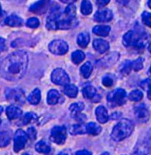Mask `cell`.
Returning <instances> with one entry per match:
<instances>
[{
	"instance_id": "6da1fadb",
	"label": "cell",
	"mask_w": 151,
	"mask_h": 155,
	"mask_svg": "<svg viewBox=\"0 0 151 155\" xmlns=\"http://www.w3.org/2000/svg\"><path fill=\"white\" fill-rule=\"evenodd\" d=\"M29 63L28 53L17 51L8 54L0 65V75L9 81H17L25 75Z\"/></svg>"
},
{
	"instance_id": "7a4b0ae2",
	"label": "cell",
	"mask_w": 151,
	"mask_h": 155,
	"mask_svg": "<svg viewBox=\"0 0 151 155\" xmlns=\"http://www.w3.org/2000/svg\"><path fill=\"white\" fill-rule=\"evenodd\" d=\"M77 25L76 17L67 15L62 12L59 8H54L47 17L46 27L49 30H67L74 27Z\"/></svg>"
},
{
	"instance_id": "3957f363",
	"label": "cell",
	"mask_w": 151,
	"mask_h": 155,
	"mask_svg": "<svg viewBox=\"0 0 151 155\" xmlns=\"http://www.w3.org/2000/svg\"><path fill=\"white\" fill-rule=\"evenodd\" d=\"M134 129L133 123L128 119H123L113 128L111 137L114 141L119 142L129 137Z\"/></svg>"
},
{
	"instance_id": "277c9868",
	"label": "cell",
	"mask_w": 151,
	"mask_h": 155,
	"mask_svg": "<svg viewBox=\"0 0 151 155\" xmlns=\"http://www.w3.org/2000/svg\"><path fill=\"white\" fill-rule=\"evenodd\" d=\"M146 37L134 31H129L124 36L123 44L126 47L133 46L140 49L145 46Z\"/></svg>"
},
{
	"instance_id": "5b68a950",
	"label": "cell",
	"mask_w": 151,
	"mask_h": 155,
	"mask_svg": "<svg viewBox=\"0 0 151 155\" xmlns=\"http://www.w3.org/2000/svg\"><path fill=\"white\" fill-rule=\"evenodd\" d=\"M5 95L7 101L12 104V105H23L25 104L26 100L25 94L20 88H7L5 92Z\"/></svg>"
},
{
	"instance_id": "8992f818",
	"label": "cell",
	"mask_w": 151,
	"mask_h": 155,
	"mask_svg": "<svg viewBox=\"0 0 151 155\" xmlns=\"http://www.w3.org/2000/svg\"><path fill=\"white\" fill-rule=\"evenodd\" d=\"M126 91L119 88L110 92L108 95L107 100L109 106L114 108L124 105L126 103Z\"/></svg>"
},
{
	"instance_id": "52a82bcc",
	"label": "cell",
	"mask_w": 151,
	"mask_h": 155,
	"mask_svg": "<svg viewBox=\"0 0 151 155\" xmlns=\"http://www.w3.org/2000/svg\"><path fill=\"white\" fill-rule=\"evenodd\" d=\"M67 138V130L64 126H57L54 127L51 131V141L58 144L62 145L66 140Z\"/></svg>"
},
{
	"instance_id": "ba28073f",
	"label": "cell",
	"mask_w": 151,
	"mask_h": 155,
	"mask_svg": "<svg viewBox=\"0 0 151 155\" xmlns=\"http://www.w3.org/2000/svg\"><path fill=\"white\" fill-rule=\"evenodd\" d=\"M28 139V136L24 131L21 129L17 130L14 139V151L18 153L23 150L25 147Z\"/></svg>"
},
{
	"instance_id": "9c48e42d",
	"label": "cell",
	"mask_w": 151,
	"mask_h": 155,
	"mask_svg": "<svg viewBox=\"0 0 151 155\" xmlns=\"http://www.w3.org/2000/svg\"><path fill=\"white\" fill-rule=\"evenodd\" d=\"M51 80L56 85L66 86L70 82V78L67 73L61 68L54 69L51 75Z\"/></svg>"
},
{
	"instance_id": "30bf717a",
	"label": "cell",
	"mask_w": 151,
	"mask_h": 155,
	"mask_svg": "<svg viewBox=\"0 0 151 155\" xmlns=\"http://www.w3.org/2000/svg\"><path fill=\"white\" fill-rule=\"evenodd\" d=\"M49 50L54 54L63 55L68 52L69 46L63 40H54L50 43Z\"/></svg>"
},
{
	"instance_id": "8fae6325",
	"label": "cell",
	"mask_w": 151,
	"mask_h": 155,
	"mask_svg": "<svg viewBox=\"0 0 151 155\" xmlns=\"http://www.w3.org/2000/svg\"><path fill=\"white\" fill-rule=\"evenodd\" d=\"M50 1V0H38L30 7L29 11L36 15L43 14L47 11Z\"/></svg>"
},
{
	"instance_id": "7c38bea8",
	"label": "cell",
	"mask_w": 151,
	"mask_h": 155,
	"mask_svg": "<svg viewBox=\"0 0 151 155\" xmlns=\"http://www.w3.org/2000/svg\"><path fill=\"white\" fill-rule=\"evenodd\" d=\"M113 18L112 12L109 9L98 10L94 16V20L97 22H108Z\"/></svg>"
},
{
	"instance_id": "4fadbf2b",
	"label": "cell",
	"mask_w": 151,
	"mask_h": 155,
	"mask_svg": "<svg viewBox=\"0 0 151 155\" xmlns=\"http://www.w3.org/2000/svg\"><path fill=\"white\" fill-rule=\"evenodd\" d=\"M135 114L139 121L146 122L149 118V113L144 104H140L135 108Z\"/></svg>"
},
{
	"instance_id": "5bb4252c",
	"label": "cell",
	"mask_w": 151,
	"mask_h": 155,
	"mask_svg": "<svg viewBox=\"0 0 151 155\" xmlns=\"http://www.w3.org/2000/svg\"><path fill=\"white\" fill-rule=\"evenodd\" d=\"M4 23L7 26L11 27H20L24 25L23 19L15 14H12L7 17Z\"/></svg>"
},
{
	"instance_id": "9a60e30c",
	"label": "cell",
	"mask_w": 151,
	"mask_h": 155,
	"mask_svg": "<svg viewBox=\"0 0 151 155\" xmlns=\"http://www.w3.org/2000/svg\"><path fill=\"white\" fill-rule=\"evenodd\" d=\"M22 114V110L16 105H11L6 108V115L10 120L17 119L21 116Z\"/></svg>"
},
{
	"instance_id": "2e32d148",
	"label": "cell",
	"mask_w": 151,
	"mask_h": 155,
	"mask_svg": "<svg viewBox=\"0 0 151 155\" xmlns=\"http://www.w3.org/2000/svg\"><path fill=\"white\" fill-rule=\"evenodd\" d=\"M93 46L95 49L100 53H103L109 49L108 42L103 39H95L93 41Z\"/></svg>"
},
{
	"instance_id": "e0dca14e",
	"label": "cell",
	"mask_w": 151,
	"mask_h": 155,
	"mask_svg": "<svg viewBox=\"0 0 151 155\" xmlns=\"http://www.w3.org/2000/svg\"><path fill=\"white\" fill-rule=\"evenodd\" d=\"M119 58V54L116 52H113L104 56L101 59V64L104 66H109L115 64Z\"/></svg>"
},
{
	"instance_id": "ac0fdd59",
	"label": "cell",
	"mask_w": 151,
	"mask_h": 155,
	"mask_svg": "<svg viewBox=\"0 0 151 155\" xmlns=\"http://www.w3.org/2000/svg\"><path fill=\"white\" fill-rule=\"evenodd\" d=\"M96 116L98 121L101 123H105L109 120L107 110L103 106H99L96 109Z\"/></svg>"
},
{
	"instance_id": "d6986e66",
	"label": "cell",
	"mask_w": 151,
	"mask_h": 155,
	"mask_svg": "<svg viewBox=\"0 0 151 155\" xmlns=\"http://www.w3.org/2000/svg\"><path fill=\"white\" fill-rule=\"evenodd\" d=\"M60 98L59 92L56 90H51L49 91L47 97V102L49 105H54L59 103Z\"/></svg>"
},
{
	"instance_id": "ffe728a7",
	"label": "cell",
	"mask_w": 151,
	"mask_h": 155,
	"mask_svg": "<svg viewBox=\"0 0 151 155\" xmlns=\"http://www.w3.org/2000/svg\"><path fill=\"white\" fill-rule=\"evenodd\" d=\"M35 149L38 153H43L46 155L49 154L51 151V147L50 144L44 140L39 141L36 144Z\"/></svg>"
},
{
	"instance_id": "44dd1931",
	"label": "cell",
	"mask_w": 151,
	"mask_h": 155,
	"mask_svg": "<svg viewBox=\"0 0 151 155\" xmlns=\"http://www.w3.org/2000/svg\"><path fill=\"white\" fill-rule=\"evenodd\" d=\"M38 120L37 115L33 112H29L26 113L20 121V124L22 126H26L30 123H34Z\"/></svg>"
},
{
	"instance_id": "7402d4cb",
	"label": "cell",
	"mask_w": 151,
	"mask_h": 155,
	"mask_svg": "<svg viewBox=\"0 0 151 155\" xmlns=\"http://www.w3.org/2000/svg\"><path fill=\"white\" fill-rule=\"evenodd\" d=\"M41 98V91L38 88L33 91L27 98L28 102L32 105H37L40 102Z\"/></svg>"
},
{
	"instance_id": "603a6c76",
	"label": "cell",
	"mask_w": 151,
	"mask_h": 155,
	"mask_svg": "<svg viewBox=\"0 0 151 155\" xmlns=\"http://www.w3.org/2000/svg\"><path fill=\"white\" fill-rule=\"evenodd\" d=\"M111 30V27L108 26H95L93 28V32L99 36L106 37L109 35Z\"/></svg>"
},
{
	"instance_id": "cb8c5ba5",
	"label": "cell",
	"mask_w": 151,
	"mask_h": 155,
	"mask_svg": "<svg viewBox=\"0 0 151 155\" xmlns=\"http://www.w3.org/2000/svg\"><path fill=\"white\" fill-rule=\"evenodd\" d=\"M86 132L92 136L99 135L101 131V128L100 126L95 123H89L86 126Z\"/></svg>"
},
{
	"instance_id": "d4e9b609",
	"label": "cell",
	"mask_w": 151,
	"mask_h": 155,
	"mask_svg": "<svg viewBox=\"0 0 151 155\" xmlns=\"http://www.w3.org/2000/svg\"><path fill=\"white\" fill-rule=\"evenodd\" d=\"M77 44L82 48H86L88 45L90 41L89 35L87 33H82L79 34L77 39Z\"/></svg>"
},
{
	"instance_id": "484cf974",
	"label": "cell",
	"mask_w": 151,
	"mask_h": 155,
	"mask_svg": "<svg viewBox=\"0 0 151 155\" xmlns=\"http://www.w3.org/2000/svg\"><path fill=\"white\" fill-rule=\"evenodd\" d=\"M64 93L69 97L74 98L78 94V88L74 85H67L64 88Z\"/></svg>"
},
{
	"instance_id": "4316f807",
	"label": "cell",
	"mask_w": 151,
	"mask_h": 155,
	"mask_svg": "<svg viewBox=\"0 0 151 155\" xmlns=\"http://www.w3.org/2000/svg\"><path fill=\"white\" fill-rule=\"evenodd\" d=\"M83 97L86 99H92L95 97L96 94V90L92 85H88L85 87L82 90Z\"/></svg>"
},
{
	"instance_id": "83f0119b",
	"label": "cell",
	"mask_w": 151,
	"mask_h": 155,
	"mask_svg": "<svg viewBox=\"0 0 151 155\" xmlns=\"http://www.w3.org/2000/svg\"><path fill=\"white\" fill-rule=\"evenodd\" d=\"M11 141L10 134L7 131H0V147L7 146Z\"/></svg>"
},
{
	"instance_id": "f1b7e54d",
	"label": "cell",
	"mask_w": 151,
	"mask_h": 155,
	"mask_svg": "<svg viewBox=\"0 0 151 155\" xmlns=\"http://www.w3.org/2000/svg\"><path fill=\"white\" fill-rule=\"evenodd\" d=\"M93 71V66L90 62H87L80 68V72L85 78H88L90 76Z\"/></svg>"
},
{
	"instance_id": "f546056e",
	"label": "cell",
	"mask_w": 151,
	"mask_h": 155,
	"mask_svg": "<svg viewBox=\"0 0 151 155\" xmlns=\"http://www.w3.org/2000/svg\"><path fill=\"white\" fill-rule=\"evenodd\" d=\"M69 131L72 135L83 134L86 133V126L81 124H76L72 126L69 130Z\"/></svg>"
},
{
	"instance_id": "4dcf8cb0",
	"label": "cell",
	"mask_w": 151,
	"mask_h": 155,
	"mask_svg": "<svg viewBox=\"0 0 151 155\" xmlns=\"http://www.w3.org/2000/svg\"><path fill=\"white\" fill-rule=\"evenodd\" d=\"M85 58V53L80 51H76L72 54V60L74 64L78 65Z\"/></svg>"
},
{
	"instance_id": "1f68e13d",
	"label": "cell",
	"mask_w": 151,
	"mask_h": 155,
	"mask_svg": "<svg viewBox=\"0 0 151 155\" xmlns=\"http://www.w3.org/2000/svg\"><path fill=\"white\" fill-rule=\"evenodd\" d=\"M92 5L88 0H83L81 5V12L84 15H89L92 12Z\"/></svg>"
},
{
	"instance_id": "d6a6232c",
	"label": "cell",
	"mask_w": 151,
	"mask_h": 155,
	"mask_svg": "<svg viewBox=\"0 0 151 155\" xmlns=\"http://www.w3.org/2000/svg\"><path fill=\"white\" fill-rule=\"evenodd\" d=\"M132 68V62L129 61H126L121 66L120 72L123 75L126 76L130 72Z\"/></svg>"
},
{
	"instance_id": "836d02e7",
	"label": "cell",
	"mask_w": 151,
	"mask_h": 155,
	"mask_svg": "<svg viewBox=\"0 0 151 155\" xmlns=\"http://www.w3.org/2000/svg\"><path fill=\"white\" fill-rule=\"evenodd\" d=\"M143 96V93L140 91L134 90L130 93L129 95V98L131 101L138 102L142 99Z\"/></svg>"
},
{
	"instance_id": "e575fe53",
	"label": "cell",
	"mask_w": 151,
	"mask_h": 155,
	"mask_svg": "<svg viewBox=\"0 0 151 155\" xmlns=\"http://www.w3.org/2000/svg\"><path fill=\"white\" fill-rule=\"evenodd\" d=\"M26 26L28 28L35 29L37 28L40 25V20L36 17H31L28 18L26 21Z\"/></svg>"
},
{
	"instance_id": "d590c367",
	"label": "cell",
	"mask_w": 151,
	"mask_h": 155,
	"mask_svg": "<svg viewBox=\"0 0 151 155\" xmlns=\"http://www.w3.org/2000/svg\"><path fill=\"white\" fill-rule=\"evenodd\" d=\"M85 108V104L83 103L79 102V103H76L72 104L70 106V110L73 114H77L80 111H82Z\"/></svg>"
},
{
	"instance_id": "8d00e7d4",
	"label": "cell",
	"mask_w": 151,
	"mask_h": 155,
	"mask_svg": "<svg viewBox=\"0 0 151 155\" xmlns=\"http://www.w3.org/2000/svg\"><path fill=\"white\" fill-rule=\"evenodd\" d=\"M142 22L146 25L151 27V13L145 12L142 14Z\"/></svg>"
},
{
	"instance_id": "74e56055",
	"label": "cell",
	"mask_w": 151,
	"mask_h": 155,
	"mask_svg": "<svg viewBox=\"0 0 151 155\" xmlns=\"http://www.w3.org/2000/svg\"><path fill=\"white\" fill-rule=\"evenodd\" d=\"M143 59L141 58H138L132 62V68L135 71H139L143 68Z\"/></svg>"
},
{
	"instance_id": "f35d334b",
	"label": "cell",
	"mask_w": 151,
	"mask_h": 155,
	"mask_svg": "<svg viewBox=\"0 0 151 155\" xmlns=\"http://www.w3.org/2000/svg\"><path fill=\"white\" fill-rule=\"evenodd\" d=\"M113 79L110 76H105L102 79V84L106 87H111L113 85Z\"/></svg>"
},
{
	"instance_id": "ab89813d",
	"label": "cell",
	"mask_w": 151,
	"mask_h": 155,
	"mask_svg": "<svg viewBox=\"0 0 151 155\" xmlns=\"http://www.w3.org/2000/svg\"><path fill=\"white\" fill-rule=\"evenodd\" d=\"M28 138L31 139V140L34 141L36 140L37 137V131L34 127H30L27 129V133Z\"/></svg>"
},
{
	"instance_id": "60d3db41",
	"label": "cell",
	"mask_w": 151,
	"mask_h": 155,
	"mask_svg": "<svg viewBox=\"0 0 151 155\" xmlns=\"http://www.w3.org/2000/svg\"><path fill=\"white\" fill-rule=\"evenodd\" d=\"M6 48H7V45H6L5 39L2 38H0V54L4 51H5Z\"/></svg>"
},
{
	"instance_id": "b9f144b4",
	"label": "cell",
	"mask_w": 151,
	"mask_h": 155,
	"mask_svg": "<svg viewBox=\"0 0 151 155\" xmlns=\"http://www.w3.org/2000/svg\"><path fill=\"white\" fill-rule=\"evenodd\" d=\"M96 1H97L98 4L100 7H104L110 2V0H96Z\"/></svg>"
},
{
	"instance_id": "7bdbcfd3",
	"label": "cell",
	"mask_w": 151,
	"mask_h": 155,
	"mask_svg": "<svg viewBox=\"0 0 151 155\" xmlns=\"http://www.w3.org/2000/svg\"><path fill=\"white\" fill-rule=\"evenodd\" d=\"M76 155H92L91 153L89 152L88 150H80V151H78Z\"/></svg>"
},
{
	"instance_id": "ee69618b",
	"label": "cell",
	"mask_w": 151,
	"mask_h": 155,
	"mask_svg": "<svg viewBox=\"0 0 151 155\" xmlns=\"http://www.w3.org/2000/svg\"><path fill=\"white\" fill-rule=\"evenodd\" d=\"M61 2H62L63 3L65 4H72V3L76 2L77 0H60Z\"/></svg>"
},
{
	"instance_id": "f6af8a7d",
	"label": "cell",
	"mask_w": 151,
	"mask_h": 155,
	"mask_svg": "<svg viewBox=\"0 0 151 155\" xmlns=\"http://www.w3.org/2000/svg\"><path fill=\"white\" fill-rule=\"evenodd\" d=\"M116 1L119 3H120L121 4H123V5H126L130 1V0H116Z\"/></svg>"
},
{
	"instance_id": "bcb514c9",
	"label": "cell",
	"mask_w": 151,
	"mask_h": 155,
	"mask_svg": "<svg viewBox=\"0 0 151 155\" xmlns=\"http://www.w3.org/2000/svg\"><path fill=\"white\" fill-rule=\"evenodd\" d=\"M148 97L151 100V83L148 86Z\"/></svg>"
},
{
	"instance_id": "7dc6e473",
	"label": "cell",
	"mask_w": 151,
	"mask_h": 155,
	"mask_svg": "<svg viewBox=\"0 0 151 155\" xmlns=\"http://www.w3.org/2000/svg\"><path fill=\"white\" fill-rule=\"evenodd\" d=\"M58 155H69L68 154V153L66 152V151H62V152H60Z\"/></svg>"
},
{
	"instance_id": "c3c4849f",
	"label": "cell",
	"mask_w": 151,
	"mask_h": 155,
	"mask_svg": "<svg viewBox=\"0 0 151 155\" xmlns=\"http://www.w3.org/2000/svg\"><path fill=\"white\" fill-rule=\"evenodd\" d=\"M2 16V6L1 4L0 3V18Z\"/></svg>"
},
{
	"instance_id": "681fc988",
	"label": "cell",
	"mask_w": 151,
	"mask_h": 155,
	"mask_svg": "<svg viewBox=\"0 0 151 155\" xmlns=\"http://www.w3.org/2000/svg\"><path fill=\"white\" fill-rule=\"evenodd\" d=\"M3 110H4V108H3V107H2V106H1V105H0V116H1V114L2 113V112H3Z\"/></svg>"
},
{
	"instance_id": "f907efd6",
	"label": "cell",
	"mask_w": 151,
	"mask_h": 155,
	"mask_svg": "<svg viewBox=\"0 0 151 155\" xmlns=\"http://www.w3.org/2000/svg\"><path fill=\"white\" fill-rule=\"evenodd\" d=\"M148 51H149V52H150L151 53V43L149 44V47H148Z\"/></svg>"
},
{
	"instance_id": "816d5d0a",
	"label": "cell",
	"mask_w": 151,
	"mask_h": 155,
	"mask_svg": "<svg viewBox=\"0 0 151 155\" xmlns=\"http://www.w3.org/2000/svg\"><path fill=\"white\" fill-rule=\"evenodd\" d=\"M148 6H149V7L151 9V0H149V2H148Z\"/></svg>"
},
{
	"instance_id": "f5cc1de1",
	"label": "cell",
	"mask_w": 151,
	"mask_h": 155,
	"mask_svg": "<svg viewBox=\"0 0 151 155\" xmlns=\"http://www.w3.org/2000/svg\"><path fill=\"white\" fill-rule=\"evenodd\" d=\"M101 155H109V153H108V152H105V153H103V154H101Z\"/></svg>"
},
{
	"instance_id": "db71d44e",
	"label": "cell",
	"mask_w": 151,
	"mask_h": 155,
	"mask_svg": "<svg viewBox=\"0 0 151 155\" xmlns=\"http://www.w3.org/2000/svg\"><path fill=\"white\" fill-rule=\"evenodd\" d=\"M148 73H149V75L151 76V67H150V68H149V72H148Z\"/></svg>"
},
{
	"instance_id": "11a10c76",
	"label": "cell",
	"mask_w": 151,
	"mask_h": 155,
	"mask_svg": "<svg viewBox=\"0 0 151 155\" xmlns=\"http://www.w3.org/2000/svg\"><path fill=\"white\" fill-rule=\"evenodd\" d=\"M23 155H30V154H28V153H24V154H23Z\"/></svg>"
},
{
	"instance_id": "9f6ffc18",
	"label": "cell",
	"mask_w": 151,
	"mask_h": 155,
	"mask_svg": "<svg viewBox=\"0 0 151 155\" xmlns=\"http://www.w3.org/2000/svg\"><path fill=\"white\" fill-rule=\"evenodd\" d=\"M1 120L0 119V125H1Z\"/></svg>"
}]
</instances>
